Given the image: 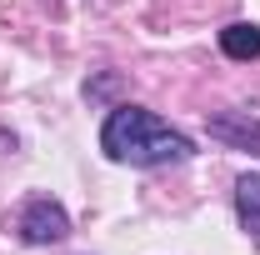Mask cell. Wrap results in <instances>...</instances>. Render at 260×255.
<instances>
[{
  "label": "cell",
  "instance_id": "cell-3",
  "mask_svg": "<svg viewBox=\"0 0 260 255\" xmlns=\"http://www.w3.org/2000/svg\"><path fill=\"white\" fill-rule=\"evenodd\" d=\"M210 135L225 140V145H235V150H255L260 155V120L250 110H225V115H215V120H210Z\"/></svg>",
  "mask_w": 260,
  "mask_h": 255
},
{
  "label": "cell",
  "instance_id": "cell-4",
  "mask_svg": "<svg viewBox=\"0 0 260 255\" xmlns=\"http://www.w3.org/2000/svg\"><path fill=\"white\" fill-rule=\"evenodd\" d=\"M235 215H240V230L260 245V170L235 180Z\"/></svg>",
  "mask_w": 260,
  "mask_h": 255
},
{
  "label": "cell",
  "instance_id": "cell-1",
  "mask_svg": "<svg viewBox=\"0 0 260 255\" xmlns=\"http://www.w3.org/2000/svg\"><path fill=\"white\" fill-rule=\"evenodd\" d=\"M100 150L120 165H170V160H185L195 145L190 135L170 130L160 115H150L140 105H115L100 125Z\"/></svg>",
  "mask_w": 260,
  "mask_h": 255
},
{
  "label": "cell",
  "instance_id": "cell-2",
  "mask_svg": "<svg viewBox=\"0 0 260 255\" xmlns=\"http://www.w3.org/2000/svg\"><path fill=\"white\" fill-rule=\"evenodd\" d=\"M20 235L30 240V245H55L70 235V215H65L55 200H45V195H35L30 205L20 210Z\"/></svg>",
  "mask_w": 260,
  "mask_h": 255
},
{
  "label": "cell",
  "instance_id": "cell-5",
  "mask_svg": "<svg viewBox=\"0 0 260 255\" xmlns=\"http://www.w3.org/2000/svg\"><path fill=\"white\" fill-rule=\"evenodd\" d=\"M220 50H225L230 60H260V25L250 20H235L220 30Z\"/></svg>",
  "mask_w": 260,
  "mask_h": 255
}]
</instances>
